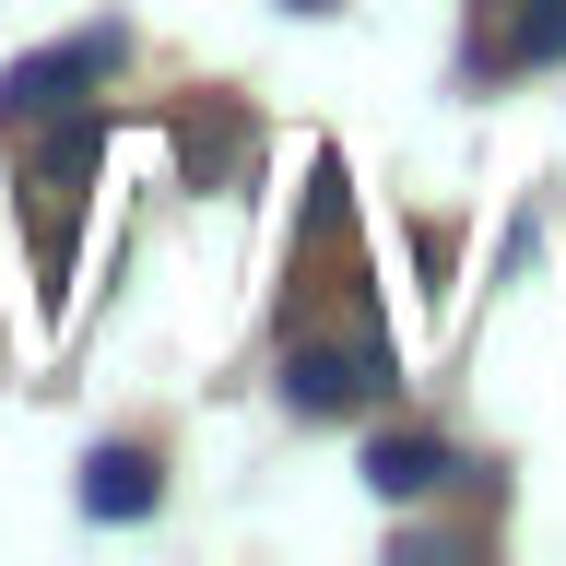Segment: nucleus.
I'll use <instances>...</instances> for the list:
<instances>
[{
	"label": "nucleus",
	"instance_id": "nucleus-1",
	"mask_svg": "<svg viewBox=\"0 0 566 566\" xmlns=\"http://www.w3.org/2000/svg\"><path fill=\"white\" fill-rule=\"evenodd\" d=\"M118 60H130V24H83V35H60V48H24V60L0 71V118H12V130H35V118L83 106Z\"/></svg>",
	"mask_w": 566,
	"mask_h": 566
},
{
	"label": "nucleus",
	"instance_id": "nucleus-2",
	"mask_svg": "<svg viewBox=\"0 0 566 566\" xmlns=\"http://www.w3.org/2000/svg\"><path fill=\"white\" fill-rule=\"evenodd\" d=\"M401 366H389L378 343H295L283 354V413H307V424H331V413H354L366 389H389Z\"/></svg>",
	"mask_w": 566,
	"mask_h": 566
},
{
	"label": "nucleus",
	"instance_id": "nucleus-3",
	"mask_svg": "<svg viewBox=\"0 0 566 566\" xmlns=\"http://www.w3.org/2000/svg\"><path fill=\"white\" fill-rule=\"evenodd\" d=\"M154 449H95L83 460V520H154Z\"/></svg>",
	"mask_w": 566,
	"mask_h": 566
},
{
	"label": "nucleus",
	"instance_id": "nucleus-4",
	"mask_svg": "<svg viewBox=\"0 0 566 566\" xmlns=\"http://www.w3.org/2000/svg\"><path fill=\"white\" fill-rule=\"evenodd\" d=\"M366 484L378 495H437L449 484V449H437V437H378V449H366Z\"/></svg>",
	"mask_w": 566,
	"mask_h": 566
},
{
	"label": "nucleus",
	"instance_id": "nucleus-5",
	"mask_svg": "<svg viewBox=\"0 0 566 566\" xmlns=\"http://www.w3.org/2000/svg\"><path fill=\"white\" fill-rule=\"evenodd\" d=\"M566 48V0H531L520 24H507V48H495V60H555Z\"/></svg>",
	"mask_w": 566,
	"mask_h": 566
},
{
	"label": "nucleus",
	"instance_id": "nucleus-6",
	"mask_svg": "<svg viewBox=\"0 0 566 566\" xmlns=\"http://www.w3.org/2000/svg\"><path fill=\"white\" fill-rule=\"evenodd\" d=\"M283 12H343V0H283Z\"/></svg>",
	"mask_w": 566,
	"mask_h": 566
}]
</instances>
